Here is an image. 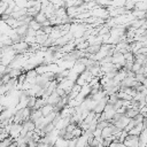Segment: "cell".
<instances>
[{
    "instance_id": "obj_1",
    "label": "cell",
    "mask_w": 147,
    "mask_h": 147,
    "mask_svg": "<svg viewBox=\"0 0 147 147\" xmlns=\"http://www.w3.org/2000/svg\"><path fill=\"white\" fill-rule=\"evenodd\" d=\"M91 15L92 16H95V17H99V18H107L109 16V11L107 8L102 7V6H94L91 10Z\"/></svg>"
},
{
    "instance_id": "obj_20",
    "label": "cell",
    "mask_w": 147,
    "mask_h": 147,
    "mask_svg": "<svg viewBox=\"0 0 147 147\" xmlns=\"http://www.w3.org/2000/svg\"><path fill=\"white\" fill-rule=\"evenodd\" d=\"M139 113H141V114L144 115V117L147 115V103H146L145 106H142V107L139 109Z\"/></svg>"
},
{
    "instance_id": "obj_7",
    "label": "cell",
    "mask_w": 147,
    "mask_h": 147,
    "mask_svg": "<svg viewBox=\"0 0 147 147\" xmlns=\"http://www.w3.org/2000/svg\"><path fill=\"white\" fill-rule=\"evenodd\" d=\"M40 110H41V113H42V116H46V115H48L49 113H52V111L55 110V106H53V105H51V103H46V105H44L42 107H40Z\"/></svg>"
},
{
    "instance_id": "obj_12",
    "label": "cell",
    "mask_w": 147,
    "mask_h": 147,
    "mask_svg": "<svg viewBox=\"0 0 147 147\" xmlns=\"http://www.w3.org/2000/svg\"><path fill=\"white\" fill-rule=\"evenodd\" d=\"M28 25H29V28H32V29H33V30H36V31H37V30H39V29H41V24H40V23H38L34 18H32V20L29 22V24H28Z\"/></svg>"
},
{
    "instance_id": "obj_16",
    "label": "cell",
    "mask_w": 147,
    "mask_h": 147,
    "mask_svg": "<svg viewBox=\"0 0 147 147\" xmlns=\"http://www.w3.org/2000/svg\"><path fill=\"white\" fill-rule=\"evenodd\" d=\"M25 74H26V78H34L38 75L37 71H36V69H30V70L25 71Z\"/></svg>"
},
{
    "instance_id": "obj_17",
    "label": "cell",
    "mask_w": 147,
    "mask_h": 147,
    "mask_svg": "<svg viewBox=\"0 0 147 147\" xmlns=\"http://www.w3.org/2000/svg\"><path fill=\"white\" fill-rule=\"evenodd\" d=\"M14 2L20 8H26V3H28L26 0H14Z\"/></svg>"
},
{
    "instance_id": "obj_8",
    "label": "cell",
    "mask_w": 147,
    "mask_h": 147,
    "mask_svg": "<svg viewBox=\"0 0 147 147\" xmlns=\"http://www.w3.org/2000/svg\"><path fill=\"white\" fill-rule=\"evenodd\" d=\"M87 139H88V137H87L85 133H83L80 137H78V138H77V142H76V146H77V147L87 146V145H88V141H87Z\"/></svg>"
},
{
    "instance_id": "obj_15",
    "label": "cell",
    "mask_w": 147,
    "mask_h": 147,
    "mask_svg": "<svg viewBox=\"0 0 147 147\" xmlns=\"http://www.w3.org/2000/svg\"><path fill=\"white\" fill-rule=\"evenodd\" d=\"M36 101H37V98H36L34 95H31V96H29V101H28V107H29L30 109H32V108L34 107V105H36Z\"/></svg>"
},
{
    "instance_id": "obj_13",
    "label": "cell",
    "mask_w": 147,
    "mask_h": 147,
    "mask_svg": "<svg viewBox=\"0 0 147 147\" xmlns=\"http://www.w3.org/2000/svg\"><path fill=\"white\" fill-rule=\"evenodd\" d=\"M71 133H72V137L78 138V137H80V136L84 133V131H83V129H82L80 126H78V125H77V126L72 130V132H71Z\"/></svg>"
},
{
    "instance_id": "obj_11",
    "label": "cell",
    "mask_w": 147,
    "mask_h": 147,
    "mask_svg": "<svg viewBox=\"0 0 147 147\" xmlns=\"http://www.w3.org/2000/svg\"><path fill=\"white\" fill-rule=\"evenodd\" d=\"M54 146H68V139L63 138V137H57V139L54 142Z\"/></svg>"
},
{
    "instance_id": "obj_9",
    "label": "cell",
    "mask_w": 147,
    "mask_h": 147,
    "mask_svg": "<svg viewBox=\"0 0 147 147\" xmlns=\"http://www.w3.org/2000/svg\"><path fill=\"white\" fill-rule=\"evenodd\" d=\"M33 18H34V20H36L38 23L42 24V23H44V22L47 20V16H46V14H45L44 11H41V10H40V11H38V13H37V14L33 16Z\"/></svg>"
},
{
    "instance_id": "obj_3",
    "label": "cell",
    "mask_w": 147,
    "mask_h": 147,
    "mask_svg": "<svg viewBox=\"0 0 147 147\" xmlns=\"http://www.w3.org/2000/svg\"><path fill=\"white\" fill-rule=\"evenodd\" d=\"M22 127H23V124H22V123H11L10 129H9V132H8L9 136H10L13 139L17 138V137L20 136V132H21Z\"/></svg>"
},
{
    "instance_id": "obj_14",
    "label": "cell",
    "mask_w": 147,
    "mask_h": 147,
    "mask_svg": "<svg viewBox=\"0 0 147 147\" xmlns=\"http://www.w3.org/2000/svg\"><path fill=\"white\" fill-rule=\"evenodd\" d=\"M13 140H14V139H13L10 136H8L7 138H5L3 140L0 141V147H3V146H10V144H11Z\"/></svg>"
},
{
    "instance_id": "obj_2",
    "label": "cell",
    "mask_w": 147,
    "mask_h": 147,
    "mask_svg": "<svg viewBox=\"0 0 147 147\" xmlns=\"http://www.w3.org/2000/svg\"><path fill=\"white\" fill-rule=\"evenodd\" d=\"M111 62H113L114 64H118V65H121V67H124V65H125V59H124L123 53L115 51L114 54L111 55Z\"/></svg>"
},
{
    "instance_id": "obj_21",
    "label": "cell",
    "mask_w": 147,
    "mask_h": 147,
    "mask_svg": "<svg viewBox=\"0 0 147 147\" xmlns=\"http://www.w3.org/2000/svg\"><path fill=\"white\" fill-rule=\"evenodd\" d=\"M8 136H9V134H8L6 131H3V132H0V141H1V140H3L5 138H7Z\"/></svg>"
},
{
    "instance_id": "obj_4",
    "label": "cell",
    "mask_w": 147,
    "mask_h": 147,
    "mask_svg": "<svg viewBox=\"0 0 147 147\" xmlns=\"http://www.w3.org/2000/svg\"><path fill=\"white\" fill-rule=\"evenodd\" d=\"M123 144L124 146H139V136H133L127 133Z\"/></svg>"
},
{
    "instance_id": "obj_19",
    "label": "cell",
    "mask_w": 147,
    "mask_h": 147,
    "mask_svg": "<svg viewBox=\"0 0 147 147\" xmlns=\"http://www.w3.org/2000/svg\"><path fill=\"white\" fill-rule=\"evenodd\" d=\"M6 72H7V65H5L3 63L0 62V76H2Z\"/></svg>"
},
{
    "instance_id": "obj_10",
    "label": "cell",
    "mask_w": 147,
    "mask_h": 147,
    "mask_svg": "<svg viewBox=\"0 0 147 147\" xmlns=\"http://www.w3.org/2000/svg\"><path fill=\"white\" fill-rule=\"evenodd\" d=\"M10 29H11V28L7 24V22H6V21L0 20V32H1V33H7Z\"/></svg>"
},
{
    "instance_id": "obj_5",
    "label": "cell",
    "mask_w": 147,
    "mask_h": 147,
    "mask_svg": "<svg viewBox=\"0 0 147 147\" xmlns=\"http://www.w3.org/2000/svg\"><path fill=\"white\" fill-rule=\"evenodd\" d=\"M60 99H61V96L57 94L56 91H54V92H52V93L47 96V103H51V105L55 106V105L60 101Z\"/></svg>"
},
{
    "instance_id": "obj_18",
    "label": "cell",
    "mask_w": 147,
    "mask_h": 147,
    "mask_svg": "<svg viewBox=\"0 0 147 147\" xmlns=\"http://www.w3.org/2000/svg\"><path fill=\"white\" fill-rule=\"evenodd\" d=\"M134 125H136V121H134L133 118H131V119H130V122H129V123H127V124L125 125L124 130H125L126 132H129V131H130V130H131V129H132V127H133Z\"/></svg>"
},
{
    "instance_id": "obj_6",
    "label": "cell",
    "mask_w": 147,
    "mask_h": 147,
    "mask_svg": "<svg viewBox=\"0 0 147 147\" xmlns=\"http://www.w3.org/2000/svg\"><path fill=\"white\" fill-rule=\"evenodd\" d=\"M146 145H147V126H145L139 134V146H146Z\"/></svg>"
}]
</instances>
